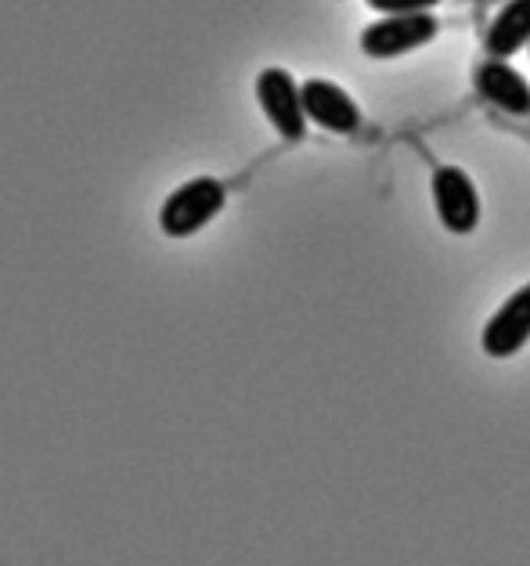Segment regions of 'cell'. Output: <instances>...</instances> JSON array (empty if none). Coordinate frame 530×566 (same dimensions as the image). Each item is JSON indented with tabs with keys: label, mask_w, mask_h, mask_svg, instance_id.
Instances as JSON below:
<instances>
[{
	"label": "cell",
	"mask_w": 530,
	"mask_h": 566,
	"mask_svg": "<svg viewBox=\"0 0 530 566\" xmlns=\"http://www.w3.org/2000/svg\"><path fill=\"white\" fill-rule=\"evenodd\" d=\"M484 44L491 51V59H509L523 44H530V0H506Z\"/></svg>",
	"instance_id": "ba28073f"
},
{
	"label": "cell",
	"mask_w": 530,
	"mask_h": 566,
	"mask_svg": "<svg viewBox=\"0 0 530 566\" xmlns=\"http://www.w3.org/2000/svg\"><path fill=\"white\" fill-rule=\"evenodd\" d=\"M434 36H437V19L429 11H412V15H386L365 25L361 30V48L375 54V59H386V54L412 51Z\"/></svg>",
	"instance_id": "3957f363"
},
{
	"label": "cell",
	"mask_w": 530,
	"mask_h": 566,
	"mask_svg": "<svg viewBox=\"0 0 530 566\" xmlns=\"http://www.w3.org/2000/svg\"><path fill=\"white\" fill-rule=\"evenodd\" d=\"M228 202V188L217 177L199 174L188 177L185 185H177L170 196L159 206V228L170 234V239H188L199 228H206Z\"/></svg>",
	"instance_id": "6da1fadb"
},
{
	"label": "cell",
	"mask_w": 530,
	"mask_h": 566,
	"mask_svg": "<svg viewBox=\"0 0 530 566\" xmlns=\"http://www.w3.org/2000/svg\"><path fill=\"white\" fill-rule=\"evenodd\" d=\"M434 202L444 228L455 234H469L480 220V196L463 167H440L434 174Z\"/></svg>",
	"instance_id": "277c9868"
},
{
	"label": "cell",
	"mask_w": 530,
	"mask_h": 566,
	"mask_svg": "<svg viewBox=\"0 0 530 566\" xmlns=\"http://www.w3.org/2000/svg\"><path fill=\"white\" fill-rule=\"evenodd\" d=\"M300 91H303L306 119H314L318 127L336 130V134H354L361 127V108L340 84L311 76V80H303Z\"/></svg>",
	"instance_id": "5b68a950"
},
{
	"label": "cell",
	"mask_w": 530,
	"mask_h": 566,
	"mask_svg": "<svg viewBox=\"0 0 530 566\" xmlns=\"http://www.w3.org/2000/svg\"><path fill=\"white\" fill-rule=\"evenodd\" d=\"M257 98H260L263 113H268L271 127L282 137H289V142H300L306 130V108H303V91L297 87V80H292L289 69H282V65L260 69Z\"/></svg>",
	"instance_id": "7a4b0ae2"
},
{
	"label": "cell",
	"mask_w": 530,
	"mask_h": 566,
	"mask_svg": "<svg viewBox=\"0 0 530 566\" xmlns=\"http://www.w3.org/2000/svg\"><path fill=\"white\" fill-rule=\"evenodd\" d=\"M530 339V282L501 303L491 322L484 325V354L487 357H512Z\"/></svg>",
	"instance_id": "8992f818"
},
{
	"label": "cell",
	"mask_w": 530,
	"mask_h": 566,
	"mask_svg": "<svg viewBox=\"0 0 530 566\" xmlns=\"http://www.w3.org/2000/svg\"><path fill=\"white\" fill-rule=\"evenodd\" d=\"M477 91L512 116L530 113V84L506 59H487L477 65Z\"/></svg>",
	"instance_id": "52a82bcc"
},
{
	"label": "cell",
	"mask_w": 530,
	"mask_h": 566,
	"mask_svg": "<svg viewBox=\"0 0 530 566\" xmlns=\"http://www.w3.org/2000/svg\"><path fill=\"white\" fill-rule=\"evenodd\" d=\"M368 4L389 11V15H412V11H429L437 0H368Z\"/></svg>",
	"instance_id": "9c48e42d"
}]
</instances>
